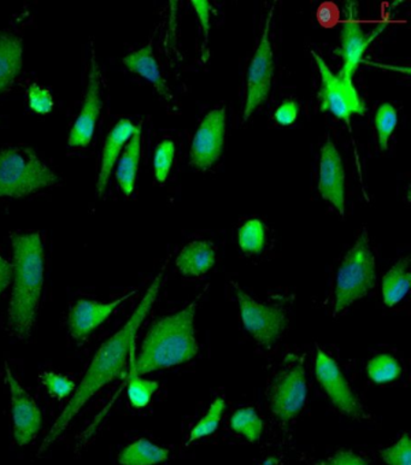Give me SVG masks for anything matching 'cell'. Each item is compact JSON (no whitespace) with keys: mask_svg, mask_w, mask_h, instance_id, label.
I'll return each mask as SVG.
<instances>
[{"mask_svg":"<svg viewBox=\"0 0 411 465\" xmlns=\"http://www.w3.org/2000/svg\"><path fill=\"white\" fill-rule=\"evenodd\" d=\"M318 192L340 215L346 213V171L342 156L331 140H327L321 150Z\"/></svg>","mask_w":411,"mask_h":465,"instance_id":"obj_14","label":"cell"},{"mask_svg":"<svg viewBox=\"0 0 411 465\" xmlns=\"http://www.w3.org/2000/svg\"><path fill=\"white\" fill-rule=\"evenodd\" d=\"M273 10L266 17L261 42L257 47L253 61L247 70V94L246 106H244V122L249 120L254 113L268 99L272 90L274 75V56L272 44H270V22H272Z\"/></svg>","mask_w":411,"mask_h":465,"instance_id":"obj_8","label":"cell"},{"mask_svg":"<svg viewBox=\"0 0 411 465\" xmlns=\"http://www.w3.org/2000/svg\"><path fill=\"white\" fill-rule=\"evenodd\" d=\"M13 243V292L7 309L10 330L27 339L35 327L45 279V252L38 232H15Z\"/></svg>","mask_w":411,"mask_h":465,"instance_id":"obj_2","label":"cell"},{"mask_svg":"<svg viewBox=\"0 0 411 465\" xmlns=\"http://www.w3.org/2000/svg\"><path fill=\"white\" fill-rule=\"evenodd\" d=\"M13 278V264L0 254V294L9 287Z\"/></svg>","mask_w":411,"mask_h":465,"instance_id":"obj_37","label":"cell"},{"mask_svg":"<svg viewBox=\"0 0 411 465\" xmlns=\"http://www.w3.org/2000/svg\"><path fill=\"white\" fill-rule=\"evenodd\" d=\"M397 124L398 115L395 106L390 104V103L381 104L376 114V120H374L377 143H379L381 151L387 150L388 142H390V138L392 134H394Z\"/></svg>","mask_w":411,"mask_h":465,"instance_id":"obj_28","label":"cell"},{"mask_svg":"<svg viewBox=\"0 0 411 465\" xmlns=\"http://www.w3.org/2000/svg\"><path fill=\"white\" fill-rule=\"evenodd\" d=\"M231 427L236 433L250 442H256L261 439L263 422L256 410L253 408L236 410L231 419Z\"/></svg>","mask_w":411,"mask_h":465,"instance_id":"obj_26","label":"cell"},{"mask_svg":"<svg viewBox=\"0 0 411 465\" xmlns=\"http://www.w3.org/2000/svg\"><path fill=\"white\" fill-rule=\"evenodd\" d=\"M239 246L244 253H261L266 245V227L262 221L253 219L244 223L238 232Z\"/></svg>","mask_w":411,"mask_h":465,"instance_id":"obj_27","label":"cell"},{"mask_svg":"<svg viewBox=\"0 0 411 465\" xmlns=\"http://www.w3.org/2000/svg\"><path fill=\"white\" fill-rule=\"evenodd\" d=\"M308 397L306 371L302 365H295L281 371L270 390V409L273 415L287 422L298 416Z\"/></svg>","mask_w":411,"mask_h":465,"instance_id":"obj_9","label":"cell"},{"mask_svg":"<svg viewBox=\"0 0 411 465\" xmlns=\"http://www.w3.org/2000/svg\"><path fill=\"white\" fill-rule=\"evenodd\" d=\"M225 409L226 403L222 398L215 400L214 403L211 404L210 409L207 410L206 415L203 417V419L197 423V426L192 430L188 441L192 442L198 440V439L206 438L207 435L215 433L218 426H220Z\"/></svg>","mask_w":411,"mask_h":465,"instance_id":"obj_29","label":"cell"},{"mask_svg":"<svg viewBox=\"0 0 411 465\" xmlns=\"http://www.w3.org/2000/svg\"><path fill=\"white\" fill-rule=\"evenodd\" d=\"M5 376L10 390L15 441L18 446H25L31 444L38 435L43 424V413L31 394L15 378L7 363Z\"/></svg>","mask_w":411,"mask_h":465,"instance_id":"obj_10","label":"cell"},{"mask_svg":"<svg viewBox=\"0 0 411 465\" xmlns=\"http://www.w3.org/2000/svg\"><path fill=\"white\" fill-rule=\"evenodd\" d=\"M102 108L101 74H99L95 54L92 53L86 95H85L79 116L70 129L68 136V145L72 149H85L90 145L95 125L101 117Z\"/></svg>","mask_w":411,"mask_h":465,"instance_id":"obj_13","label":"cell"},{"mask_svg":"<svg viewBox=\"0 0 411 465\" xmlns=\"http://www.w3.org/2000/svg\"><path fill=\"white\" fill-rule=\"evenodd\" d=\"M226 109L211 110L203 118L198 131L195 132L191 146V165L198 171L205 172L213 167L221 157L226 136Z\"/></svg>","mask_w":411,"mask_h":465,"instance_id":"obj_12","label":"cell"},{"mask_svg":"<svg viewBox=\"0 0 411 465\" xmlns=\"http://www.w3.org/2000/svg\"><path fill=\"white\" fill-rule=\"evenodd\" d=\"M370 40L372 38L363 32L360 22L355 17L353 7H350L349 18L344 22L340 31V54L343 58V68L340 74L342 75L347 79H353Z\"/></svg>","mask_w":411,"mask_h":465,"instance_id":"obj_16","label":"cell"},{"mask_svg":"<svg viewBox=\"0 0 411 465\" xmlns=\"http://www.w3.org/2000/svg\"><path fill=\"white\" fill-rule=\"evenodd\" d=\"M124 64L127 66L129 72L138 74V75L144 77L155 87V90L161 94L163 98L172 99L170 90L165 77H163L161 69L155 59L153 50V45L142 47L135 53L127 54L124 58Z\"/></svg>","mask_w":411,"mask_h":465,"instance_id":"obj_20","label":"cell"},{"mask_svg":"<svg viewBox=\"0 0 411 465\" xmlns=\"http://www.w3.org/2000/svg\"><path fill=\"white\" fill-rule=\"evenodd\" d=\"M191 5L194 6L195 13H197L203 35H205V45L207 46L210 31V3L206 2V0H192Z\"/></svg>","mask_w":411,"mask_h":465,"instance_id":"obj_35","label":"cell"},{"mask_svg":"<svg viewBox=\"0 0 411 465\" xmlns=\"http://www.w3.org/2000/svg\"><path fill=\"white\" fill-rule=\"evenodd\" d=\"M197 302L181 312L163 317L144 339L139 357L133 356V367L139 375L176 367L194 360L198 353L195 316Z\"/></svg>","mask_w":411,"mask_h":465,"instance_id":"obj_3","label":"cell"},{"mask_svg":"<svg viewBox=\"0 0 411 465\" xmlns=\"http://www.w3.org/2000/svg\"><path fill=\"white\" fill-rule=\"evenodd\" d=\"M381 459L386 465H410L411 440L409 433L403 435L397 442L390 448L381 451Z\"/></svg>","mask_w":411,"mask_h":465,"instance_id":"obj_32","label":"cell"},{"mask_svg":"<svg viewBox=\"0 0 411 465\" xmlns=\"http://www.w3.org/2000/svg\"><path fill=\"white\" fill-rule=\"evenodd\" d=\"M298 104L295 101H285L283 104L276 109V124L283 125V127H288V125L294 124L298 117Z\"/></svg>","mask_w":411,"mask_h":465,"instance_id":"obj_34","label":"cell"},{"mask_svg":"<svg viewBox=\"0 0 411 465\" xmlns=\"http://www.w3.org/2000/svg\"><path fill=\"white\" fill-rule=\"evenodd\" d=\"M368 378L376 383L396 381L402 374V367L394 356L387 353L376 354L366 365Z\"/></svg>","mask_w":411,"mask_h":465,"instance_id":"obj_25","label":"cell"},{"mask_svg":"<svg viewBox=\"0 0 411 465\" xmlns=\"http://www.w3.org/2000/svg\"><path fill=\"white\" fill-rule=\"evenodd\" d=\"M135 356V350L131 354V364H129V372L127 375L128 381V400L131 401L133 407L136 409H143L150 404L153 400L154 394L157 392L158 383L140 378L138 372L133 367L132 358Z\"/></svg>","mask_w":411,"mask_h":465,"instance_id":"obj_24","label":"cell"},{"mask_svg":"<svg viewBox=\"0 0 411 465\" xmlns=\"http://www.w3.org/2000/svg\"><path fill=\"white\" fill-rule=\"evenodd\" d=\"M132 293L122 295L113 302H101L88 301V299H80L73 305L69 312L68 326L69 333L77 341H85L88 335L94 333L99 326L111 315L115 310L131 298Z\"/></svg>","mask_w":411,"mask_h":465,"instance_id":"obj_15","label":"cell"},{"mask_svg":"<svg viewBox=\"0 0 411 465\" xmlns=\"http://www.w3.org/2000/svg\"><path fill=\"white\" fill-rule=\"evenodd\" d=\"M235 291L244 328L257 344L266 349L273 348L286 330V312L283 306L266 305L255 301L236 283Z\"/></svg>","mask_w":411,"mask_h":465,"instance_id":"obj_6","label":"cell"},{"mask_svg":"<svg viewBox=\"0 0 411 465\" xmlns=\"http://www.w3.org/2000/svg\"><path fill=\"white\" fill-rule=\"evenodd\" d=\"M24 65V46L18 36L0 32V95L13 86Z\"/></svg>","mask_w":411,"mask_h":465,"instance_id":"obj_19","label":"cell"},{"mask_svg":"<svg viewBox=\"0 0 411 465\" xmlns=\"http://www.w3.org/2000/svg\"><path fill=\"white\" fill-rule=\"evenodd\" d=\"M162 278L163 272L155 276L142 302H139L138 308L135 310L125 326L116 333L111 335L95 352L94 360L88 365L86 374L81 380L75 392L73 393L72 400L69 401L61 415L55 420L54 426L51 427L49 433L44 439L39 453L45 452L47 449H50V446L54 445V442L65 433L66 427L75 419L85 404L98 391H101L107 383L124 378L125 371H127L128 360L131 358L133 350H135V335L138 333L139 328L150 309L153 308L159 289H161Z\"/></svg>","mask_w":411,"mask_h":465,"instance_id":"obj_1","label":"cell"},{"mask_svg":"<svg viewBox=\"0 0 411 465\" xmlns=\"http://www.w3.org/2000/svg\"><path fill=\"white\" fill-rule=\"evenodd\" d=\"M140 153H142V129L138 127L127 145L125 146L124 153L118 161L116 168V180L122 193L125 197L132 195L135 191L136 173H138Z\"/></svg>","mask_w":411,"mask_h":465,"instance_id":"obj_21","label":"cell"},{"mask_svg":"<svg viewBox=\"0 0 411 465\" xmlns=\"http://www.w3.org/2000/svg\"><path fill=\"white\" fill-rule=\"evenodd\" d=\"M313 54L318 72L321 75L320 101L322 112L331 113L339 120L349 124L353 115H363L366 113L365 103L355 88L353 79L333 74L324 59Z\"/></svg>","mask_w":411,"mask_h":465,"instance_id":"obj_7","label":"cell"},{"mask_svg":"<svg viewBox=\"0 0 411 465\" xmlns=\"http://www.w3.org/2000/svg\"><path fill=\"white\" fill-rule=\"evenodd\" d=\"M169 459L168 450L159 448L147 439H139L118 456L121 465H155Z\"/></svg>","mask_w":411,"mask_h":465,"instance_id":"obj_23","label":"cell"},{"mask_svg":"<svg viewBox=\"0 0 411 465\" xmlns=\"http://www.w3.org/2000/svg\"><path fill=\"white\" fill-rule=\"evenodd\" d=\"M376 283V257L370 247L368 232L363 231L338 269L335 312L340 313L365 298Z\"/></svg>","mask_w":411,"mask_h":465,"instance_id":"obj_5","label":"cell"},{"mask_svg":"<svg viewBox=\"0 0 411 465\" xmlns=\"http://www.w3.org/2000/svg\"><path fill=\"white\" fill-rule=\"evenodd\" d=\"M315 371L322 390L339 411L355 419H361L365 415L360 401L355 396L338 363L320 348H317Z\"/></svg>","mask_w":411,"mask_h":465,"instance_id":"obj_11","label":"cell"},{"mask_svg":"<svg viewBox=\"0 0 411 465\" xmlns=\"http://www.w3.org/2000/svg\"><path fill=\"white\" fill-rule=\"evenodd\" d=\"M57 176L31 147L0 150V198H25L55 186Z\"/></svg>","mask_w":411,"mask_h":465,"instance_id":"obj_4","label":"cell"},{"mask_svg":"<svg viewBox=\"0 0 411 465\" xmlns=\"http://www.w3.org/2000/svg\"><path fill=\"white\" fill-rule=\"evenodd\" d=\"M174 157H175V145L170 139L162 140L155 151L154 173L157 183H165L172 171Z\"/></svg>","mask_w":411,"mask_h":465,"instance_id":"obj_30","label":"cell"},{"mask_svg":"<svg viewBox=\"0 0 411 465\" xmlns=\"http://www.w3.org/2000/svg\"><path fill=\"white\" fill-rule=\"evenodd\" d=\"M216 262V251L213 243L195 240L185 246L176 258V268L187 278L206 275Z\"/></svg>","mask_w":411,"mask_h":465,"instance_id":"obj_18","label":"cell"},{"mask_svg":"<svg viewBox=\"0 0 411 465\" xmlns=\"http://www.w3.org/2000/svg\"><path fill=\"white\" fill-rule=\"evenodd\" d=\"M410 260L402 258L384 276L383 297L387 306L399 304L410 290Z\"/></svg>","mask_w":411,"mask_h":465,"instance_id":"obj_22","label":"cell"},{"mask_svg":"<svg viewBox=\"0 0 411 465\" xmlns=\"http://www.w3.org/2000/svg\"><path fill=\"white\" fill-rule=\"evenodd\" d=\"M136 129L138 127L131 120L122 118L106 136L102 154L101 172H99L97 179L98 197H102L105 193L107 183H109L115 165H116L117 158L120 157L122 150L127 145Z\"/></svg>","mask_w":411,"mask_h":465,"instance_id":"obj_17","label":"cell"},{"mask_svg":"<svg viewBox=\"0 0 411 465\" xmlns=\"http://www.w3.org/2000/svg\"><path fill=\"white\" fill-rule=\"evenodd\" d=\"M40 380H42L47 392L52 397L57 398V400H65V398L72 396L76 390L75 382L72 379H69L68 376L58 374V372H43Z\"/></svg>","mask_w":411,"mask_h":465,"instance_id":"obj_31","label":"cell"},{"mask_svg":"<svg viewBox=\"0 0 411 465\" xmlns=\"http://www.w3.org/2000/svg\"><path fill=\"white\" fill-rule=\"evenodd\" d=\"M321 465H368L362 457L351 451H339Z\"/></svg>","mask_w":411,"mask_h":465,"instance_id":"obj_36","label":"cell"},{"mask_svg":"<svg viewBox=\"0 0 411 465\" xmlns=\"http://www.w3.org/2000/svg\"><path fill=\"white\" fill-rule=\"evenodd\" d=\"M28 104L32 112L39 115H47L54 109V97L47 88L33 84L28 88Z\"/></svg>","mask_w":411,"mask_h":465,"instance_id":"obj_33","label":"cell"}]
</instances>
